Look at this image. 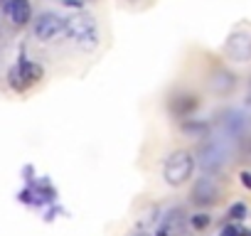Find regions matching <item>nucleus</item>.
<instances>
[{
    "label": "nucleus",
    "instance_id": "1a4fd4ad",
    "mask_svg": "<svg viewBox=\"0 0 251 236\" xmlns=\"http://www.w3.org/2000/svg\"><path fill=\"white\" fill-rule=\"evenodd\" d=\"M5 13L10 15L13 25H18V27H25V25L32 20V8H30V0H10Z\"/></svg>",
    "mask_w": 251,
    "mask_h": 236
},
{
    "label": "nucleus",
    "instance_id": "aec40b11",
    "mask_svg": "<svg viewBox=\"0 0 251 236\" xmlns=\"http://www.w3.org/2000/svg\"><path fill=\"white\" fill-rule=\"evenodd\" d=\"M131 3H136V0H131Z\"/></svg>",
    "mask_w": 251,
    "mask_h": 236
},
{
    "label": "nucleus",
    "instance_id": "39448f33",
    "mask_svg": "<svg viewBox=\"0 0 251 236\" xmlns=\"http://www.w3.org/2000/svg\"><path fill=\"white\" fill-rule=\"evenodd\" d=\"M64 20L67 18H62L57 13H42V15H37V20L32 25V32H35V37L40 42H52L57 35L64 32Z\"/></svg>",
    "mask_w": 251,
    "mask_h": 236
},
{
    "label": "nucleus",
    "instance_id": "412c9836",
    "mask_svg": "<svg viewBox=\"0 0 251 236\" xmlns=\"http://www.w3.org/2000/svg\"><path fill=\"white\" fill-rule=\"evenodd\" d=\"M141 236H146V234H141Z\"/></svg>",
    "mask_w": 251,
    "mask_h": 236
},
{
    "label": "nucleus",
    "instance_id": "a211bd4d",
    "mask_svg": "<svg viewBox=\"0 0 251 236\" xmlns=\"http://www.w3.org/2000/svg\"><path fill=\"white\" fill-rule=\"evenodd\" d=\"M155 236H168V231H165V229H163V226H160V229H158V231H155Z\"/></svg>",
    "mask_w": 251,
    "mask_h": 236
},
{
    "label": "nucleus",
    "instance_id": "2eb2a0df",
    "mask_svg": "<svg viewBox=\"0 0 251 236\" xmlns=\"http://www.w3.org/2000/svg\"><path fill=\"white\" fill-rule=\"evenodd\" d=\"M239 231H241L239 226L229 224V226H224V229H222V234H219V236H239Z\"/></svg>",
    "mask_w": 251,
    "mask_h": 236
},
{
    "label": "nucleus",
    "instance_id": "423d86ee",
    "mask_svg": "<svg viewBox=\"0 0 251 236\" xmlns=\"http://www.w3.org/2000/svg\"><path fill=\"white\" fill-rule=\"evenodd\" d=\"M226 57L234 59V62H249L251 59V32H234L229 40H226Z\"/></svg>",
    "mask_w": 251,
    "mask_h": 236
},
{
    "label": "nucleus",
    "instance_id": "f257e3e1",
    "mask_svg": "<svg viewBox=\"0 0 251 236\" xmlns=\"http://www.w3.org/2000/svg\"><path fill=\"white\" fill-rule=\"evenodd\" d=\"M64 35L84 52H94L99 47V25L91 15L79 13L64 20Z\"/></svg>",
    "mask_w": 251,
    "mask_h": 236
},
{
    "label": "nucleus",
    "instance_id": "7ed1b4c3",
    "mask_svg": "<svg viewBox=\"0 0 251 236\" xmlns=\"http://www.w3.org/2000/svg\"><path fill=\"white\" fill-rule=\"evenodd\" d=\"M231 158V145L224 138H212L200 148V167L204 172H219Z\"/></svg>",
    "mask_w": 251,
    "mask_h": 236
},
{
    "label": "nucleus",
    "instance_id": "f8f14e48",
    "mask_svg": "<svg viewBox=\"0 0 251 236\" xmlns=\"http://www.w3.org/2000/svg\"><path fill=\"white\" fill-rule=\"evenodd\" d=\"M246 216V204L244 202H236L229 207V219H244Z\"/></svg>",
    "mask_w": 251,
    "mask_h": 236
},
{
    "label": "nucleus",
    "instance_id": "6ab92c4d",
    "mask_svg": "<svg viewBox=\"0 0 251 236\" xmlns=\"http://www.w3.org/2000/svg\"><path fill=\"white\" fill-rule=\"evenodd\" d=\"M239 236H251V231H239Z\"/></svg>",
    "mask_w": 251,
    "mask_h": 236
},
{
    "label": "nucleus",
    "instance_id": "9b49d317",
    "mask_svg": "<svg viewBox=\"0 0 251 236\" xmlns=\"http://www.w3.org/2000/svg\"><path fill=\"white\" fill-rule=\"evenodd\" d=\"M195 108H197V98H195V96H177V98L173 101V111H175L177 116H190Z\"/></svg>",
    "mask_w": 251,
    "mask_h": 236
},
{
    "label": "nucleus",
    "instance_id": "f03ea898",
    "mask_svg": "<svg viewBox=\"0 0 251 236\" xmlns=\"http://www.w3.org/2000/svg\"><path fill=\"white\" fill-rule=\"evenodd\" d=\"M192 170H195V158H192V153H187V150H175V153L168 155V160H165V165H163V177H165L168 185L180 187V185H185V182L192 177Z\"/></svg>",
    "mask_w": 251,
    "mask_h": 236
},
{
    "label": "nucleus",
    "instance_id": "dca6fc26",
    "mask_svg": "<svg viewBox=\"0 0 251 236\" xmlns=\"http://www.w3.org/2000/svg\"><path fill=\"white\" fill-rule=\"evenodd\" d=\"M239 177H241V185H244V187H249V189H251V172H241V175H239Z\"/></svg>",
    "mask_w": 251,
    "mask_h": 236
},
{
    "label": "nucleus",
    "instance_id": "ddd939ff",
    "mask_svg": "<svg viewBox=\"0 0 251 236\" xmlns=\"http://www.w3.org/2000/svg\"><path fill=\"white\" fill-rule=\"evenodd\" d=\"M190 224H192V229H207L209 226V216L207 214H195L190 219Z\"/></svg>",
    "mask_w": 251,
    "mask_h": 236
},
{
    "label": "nucleus",
    "instance_id": "9d476101",
    "mask_svg": "<svg viewBox=\"0 0 251 236\" xmlns=\"http://www.w3.org/2000/svg\"><path fill=\"white\" fill-rule=\"evenodd\" d=\"M209 86H212L214 94H229L236 86V76L231 71H226V69H217L212 74V79H209Z\"/></svg>",
    "mask_w": 251,
    "mask_h": 236
},
{
    "label": "nucleus",
    "instance_id": "6e6552de",
    "mask_svg": "<svg viewBox=\"0 0 251 236\" xmlns=\"http://www.w3.org/2000/svg\"><path fill=\"white\" fill-rule=\"evenodd\" d=\"M219 197V187L214 182V177H200L192 187V202L200 204V207H209L214 204Z\"/></svg>",
    "mask_w": 251,
    "mask_h": 236
},
{
    "label": "nucleus",
    "instance_id": "4468645a",
    "mask_svg": "<svg viewBox=\"0 0 251 236\" xmlns=\"http://www.w3.org/2000/svg\"><path fill=\"white\" fill-rule=\"evenodd\" d=\"M182 128H185L187 133H195V136H204V133H207V126H204V123H185Z\"/></svg>",
    "mask_w": 251,
    "mask_h": 236
},
{
    "label": "nucleus",
    "instance_id": "20e7f679",
    "mask_svg": "<svg viewBox=\"0 0 251 236\" xmlns=\"http://www.w3.org/2000/svg\"><path fill=\"white\" fill-rule=\"evenodd\" d=\"M45 69L37 64V62H30V59H20L18 64L10 67L8 71V81L15 91H27L32 84H37L42 79Z\"/></svg>",
    "mask_w": 251,
    "mask_h": 236
},
{
    "label": "nucleus",
    "instance_id": "0eeeda50",
    "mask_svg": "<svg viewBox=\"0 0 251 236\" xmlns=\"http://www.w3.org/2000/svg\"><path fill=\"white\" fill-rule=\"evenodd\" d=\"M222 128L226 136L231 138H239V136H246L251 131V118L241 111H226L224 118H222Z\"/></svg>",
    "mask_w": 251,
    "mask_h": 236
},
{
    "label": "nucleus",
    "instance_id": "f3484780",
    "mask_svg": "<svg viewBox=\"0 0 251 236\" xmlns=\"http://www.w3.org/2000/svg\"><path fill=\"white\" fill-rule=\"evenodd\" d=\"M64 5H69V8H81V0H64Z\"/></svg>",
    "mask_w": 251,
    "mask_h": 236
}]
</instances>
